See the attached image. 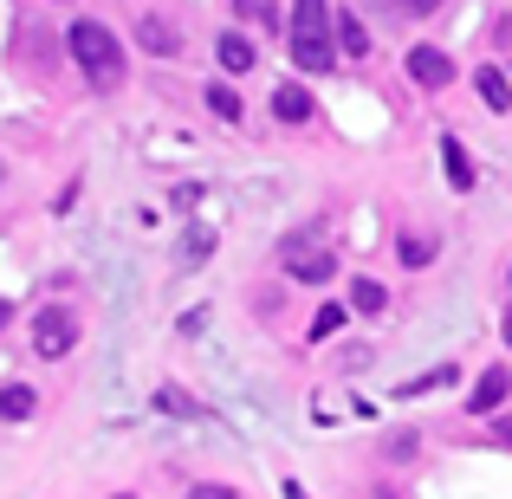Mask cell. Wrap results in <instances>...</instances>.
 <instances>
[{
  "mask_svg": "<svg viewBox=\"0 0 512 499\" xmlns=\"http://www.w3.org/2000/svg\"><path fill=\"white\" fill-rule=\"evenodd\" d=\"M143 46H150V52H175V46H182V33H175L169 20H156V13H150V20H143Z\"/></svg>",
  "mask_w": 512,
  "mask_h": 499,
  "instance_id": "15",
  "label": "cell"
},
{
  "mask_svg": "<svg viewBox=\"0 0 512 499\" xmlns=\"http://www.w3.org/2000/svg\"><path fill=\"white\" fill-rule=\"evenodd\" d=\"M234 13L253 20V26H273V0H234Z\"/></svg>",
  "mask_w": 512,
  "mask_h": 499,
  "instance_id": "19",
  "label": "cell"
},
{
  "mask_svg": "<svg viewBox=\"0 0 512 499\" xmlns=\"http://www.w3.org/2000/svg\"><path fill=\"white\" fill-rule=\"evenodd\" d=\"M506 396H512V370H487V376L474 383V396H467V409H474V415H493Z\"/></svg>",
  "mask_w": 512,
  "mask_h": 499,
  "instance_id": "7",
  "label": "cell"
},
{
  "mask_svg": "<svg viewBox=\"0 0 512 499\" xmlns=\"http://www.w3.org/2000/svg\"><path fill=\"white\" fill-rule=\"evenodd\" d=\"M208 111L221 117V124H240V117H247V111H240V98H234L227 85H208Z\"/></svg>",
  "mask_w": 512,
  "mask_h": 499,
  "instance_id": "16",
  "label": "cell"
},
{
  "mask_svg": "<svg viewBox=\"0 0 512 499\" xmlns=\"http://www.w3.org/2000/svg\"><path fill=\"white\" fill-rule=\"evenodd\" d=\"M441 163H448V182L461 188H474V163H467V150H461V137H441Z\"/></svg>",
  "mask_w": 512,
  "mask_h": 499,
  "instance_id": "11",
  "label": "cell"
},
{
  "mask_svg": "<svg viewBox=\"0 0 512 499\" xmlns=\"http://www.w3.org/2000/svg\"><path fill=\"white\" fill-rule=\"evenodd\" d=\"M409 78H415L422 91H448V85H454V59H448L441 46H415V52H409Z\"/></svg>",
  "mask_w": 512,
  "mask_h": 499,
  "instance_id": "5",
  "label": "cell"
},
{
  "mask_svg": "<svg viewBox=\"0 0 512 499\" xmlns=\"http://www.w3.org/2000/svg\"><path fill=\"white\" fill-rule=\"evenodd\" d=\"M338 52H344V59H370V26H363L357 13L338 20Z\"/></svg>",
  "mask_w": 512,
  "mask_h": 499,
  "instance_id": "10",
  "label": "cell"
},
{
  "mask_svg": "<svg viewBox=\"0 0 512 499\" xmlns=\"http://www.w3.org/2000/svg\"><path fill=\"white\" fill-rule=\"evenodd\" d=\"M33 409H39V396L26 383H7V389H0V422H26Z\"/></svg>",
  "mask_w": 512,
  "mask_h": 499,
  "instance_id": "13",
  "label": "cell"
},
{
  "mask_svg": "<svg viewBox=\"0 0 512 499\" xmlns=\"http://www.w3.org/2000/svg\"><path fill=\"white\" fill-rule=\"evenodd\" d=\"M383 305H389V292L376 286V279H357V286H350V312L370 318V312H383Z\"/></svg>",
  "mask_w": 512,
  "mask_h": 499,
  "instance_id": "14",
  "label": "cell"
},
{
  "mask_svg": "<svg viewBox=\"0 0 512 499\" xmlns=\"http://www.w3.org/2000/svg\"><path fill=\"white\" fill-rule=\"evenodd\" d=\"M506 279H512V273H506Z\"/></svg>",
  "mask_w": 512,
  "mask_h": 499,
  "instance_id": "25",
  "label": "cell"
},
{
  "mask_svg": "<svg viewBox=\"0 0 512 499\" xmlns=\"http://www.w3.org/2000/svg\"><path fill=\"white\" fill-rule=\"evenodd\" d=\"M33 344H39V357H65V350L78 344V318L65 312V305H46V312L33 318Z\"/></svg>",
  "mask_w": 512,
  "mask_h": 499,
  "instance_id": "4",
  "label": "cell"
},
{
  "mask_svg": "<svg viewBox=\"0 0 512 499\" xmlns=\"http://www.w3.org/2000/svg\"><path fill=\"white\" fill-rule=\"evenodd\" d=\"M428 260H435V240H428V234H409V240H402V266H428Z\"/></svg>",
  "mask_w": 512,
  "mask_h": 499,
  "instance_id": "18",
  "label": "cell"
},
{
  "mask_svg": "<svg viewBox=\"0 0 512 499\" xmlns=\"http://www.w3.org/2000/svg\"><path fill=\"white\" fill-rule=\"evenodd\" d=\"M292 65L299 72H331L338 46H331V0H292Z\"/></svg>",
  "mask_w": 512,
  "mask_h": 499,
  "instance_id": "1",
  "label": "cell"
},
{
  "mask_svg": "<svg viewBox=\"0 0 512 499\" xmlns=\"http://www.w3.org/2000/svg\"><path fill=\"white\" fill-rule=\"evenodd\" d=\"M441 0H402V13H435Z\"/></svg>",
  "mask_w": 512,
  "mask_h": 499,
  "instance_id": "21",
  "label": "cell"
},
{
  "mask_svg": "<svg viewBox=\"0 0 512 499\" xmlns=\"http://www.w3.org/2000/svg\"><path fill=\"white\" fill-rule=\"evenodd\" d=\"M474 91L487 111H512V78L500 72V65H474Z\"/></svg>",
  "mask_w": 512,
  "mask_h": 499,
  "instance_id": "6",
  "label": "cell"
},
{
  "mask_svg": "<svg viewBox=\"0 0 512 499\" xmlns=\"http://www.w3.org/2000/svg\"><path fill=\"white\" fill-rule=\"evenodd\" d=\"M156 409H163V415H182V422H201V415H208L195 396H188V389H175V383L156 389Z\"/></svg>",
  "mask_w": 512,
  "mask_h": 499,
  "instance_id": "12",
  "label": "cell"
},
{
  "mask_svg": "<svg viewBox=\"0 0 512 499\" xmlns=\"http://www.w3.org/2000/svg\"><path fill=\"white\" fill-rule=\"evenodd\" d=\"M344 318H350L344 305H325V312L312 318V337H331V331H344Z\"/></svg>",
  "mask_w": 512,
  "mask_h": 499,
  "instance_id": "20",
  "label": "cell"
},
{
  "mask_svg": "<svg viewBox=\"0 0 512 499\" xmlns=\"http://www.w3.org/2000/svg\"><path fill=\"white\" fill-rule=\"evenodd\" d=\"M214 52H221V72H253V65H260V52H253V39L247 33H221V46H214Z\"/></svg>",
  "mask_w": 512,
  "mask_h": 499,
  "instance_id": "8",
  "label": "cell"
},
{
  "mask_svg": "<svg viewBox=\"0 0 512 499\" xmlns=\"http://www.w3.org/2000/svg\"><path fill=\"white\" fill-rule=\"evenodd\" d=\"M273 111H279V124H305V117H312V91H305V85H279Z\"/></svg>",
  "mask_w": 512,
  "mask_h": 499,
  "instance_id": "9",
  "label": "cell"
},
{
  "mask_svg": "<svg viewBox=\"0 0 512 499\" xmlns=\"http://www.w3.org/2000/svg\"><path fill=\"white\" fill-rule=\"evenodd\" d=\"M506 344H512V312H506Z\"/></svg>",
  "mask_w": 512,
  "mask_h": 499,
  "instance_id": "23",
  "label": "cell"
},
{
  "mask_svg": "<svg viewBox=\"0 0 512 499\" xmlns=\"http://www.w3.org/2000/svg\"><path fill=\"white\" fill-rule=\"evenodd\" d=\"M7 318H13V305H7V299H0V331H7Z\"/></svg>",
  "mask_w": 512,
  "mask_h": 499,
  "instance_id": "22",
  "label": "cell"
},
{
  "mask_svg": "<svg viewBox=\"0 0 512 499\" xmlns=\"http://www.w3.org/2000/svg\"><path fill=\"white\" fill-rule=\"evenodd\" d=\"M65 52L91 72V85H124V46H117V33L104 20H78L65 33Z\"/></svg>",
  "mask_w": 512,
  "mask_h": 499,
  "instance_id": "2",
  "label": "cell"
},
{
  "mask_svg": "<svg viewBox=\"0 0 512 499\" xmlns=\"http://www.w3.org/2000/svg\"><path fill=\"white\" fill-rule=\"evenodd\" d=\"M0 182H7V169H0Z\"/></svg>",
  "mask_w": 512,
  "mask_h": 499,
  "instance_id": "24",
  "label": "cell"
},
{
  "mask_svg": "<svg viewBox=\"0 0 512 499\" xmlns=\"http://www.w3.org/2000/svg\"><path fill=\"white\" fill-rule=\"evenodd\" d=\"M279 266H286L299 286H325V279L338 273V253H331L325 240H312V234H286L279 240Z\"/></svg>",
  "mask_w": 512,
  "mask_h": 499,
  "instance_id": "3",
  "label": "cell"
},
{
  "mask_svg": "<svg viewBox=\"0 0 512 499\" xmlns=\"http://www.w3.org/2000/svg\"><path fill=\"white\" fill-rule=\"evenodd\" d=\"M208 253H214V234H208V227H188V240H182V260L195 266V260H208Z\"/></svg>",
  "mask_w": 512,
  "mask_h": 499,
  "instance_id": "17",
  "label": "cell"
}]
</instances>
